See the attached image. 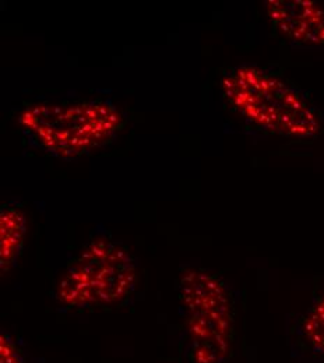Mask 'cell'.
<instances>
[{"label": "cell", "mask_w": 324, "mask_h": 363, "mask_svg": "<svg viewBox=\"0 0 324 363\" xmlns=\"http://www.w3.org/2000/svg\"><path fill=\"white\" fill-rule=\"evenodd\" d=\"M187 363H224L231 355L235 309L227 284L216 274L186 269L179 281Z\"/></svg>", "instance_id": "cell-3"}, {"label": "cell", "mask_w": 324, "mask_h": 363, "mask_svg": "<svg viewBox=\"0 0 324 363\" xmlns=\"http://www.w3.org/2000/svg\"><path fill=\"white\" fill-rule=\"evenodd\" d=\"M221 90L232 108L262 130L292 138H309L322 130L308 99L264 69L235 67L223 77Z\"/></svg>", "instance_id": "cell-1"}, {"label": "cell", "mask_w": 324, "mask_h": 363, "mask_svg": "<svg viewBox=\"0 0 324 363\" xmlns=\"http://www.w3.org/2000/svg\"><path fill=\"white\" fill-rule=\"evenodd\" d=\"M18 125L41 150L59 158H77L116 136L125 116L108 101L37 102L20 112Z\"/></svg>", "instance_id": "cell-2"}, {"label": "cell", "mask_w": 324, "mask_h": 363, "mask_svg": "<svg viewBox=\"0 0 324 363\" xmlns=\"http://www.w3.org/2000/svg\"><path fill=\"white\" fill-rule=\"evenodd\" d=\"M27 229L24 213L16 206H3L0 211V264L7 270L18 259Z\"/></svg>", "instance_id": "cell-6"}, {"label": "cell", "mask_w": 324, "mask_h": 363, "mask_svg": "<svg viewBox=\"0 0 324 363\" xmlns=\"http://www.w3.org/2000/svg\"><path fill=\"white\" fill-rule=\"evenodd\" d=\"M136 281L138 267L129 250L101 236L70 262L56 286V299L73 309L111 306L128 299Z\"/></svg>", "instance_id": "cell-4"}, {"label": "cell", "mask_w": 324, "mask_h": 363, "mask_svg": "<svg viewBox=\"0 0 324 363\" xmlns=\"http://www.w3.org/2000/svg\"><path fill=\"white\" fill-rule=\"evenodd\" d=\"M266 10L274 28L301 45L324 46V7L313 0H269Z\"/></svg>", "instance_id": "cell-5"}, {"label": "cell", "mask_w": 324, "mask_h": 363, "mask_svg": "<svg viewBox=\"0 0 324 363\" xmlns=\"http://www.w3.org/2000/svg\"><path fill=\"white\" fill-rule=\"evenodd\" d=\"M302 335L311 350L324 355V295L309 309L302 321Z\"/></svg>", "instance_id": "cell-7"}]
</instances>
